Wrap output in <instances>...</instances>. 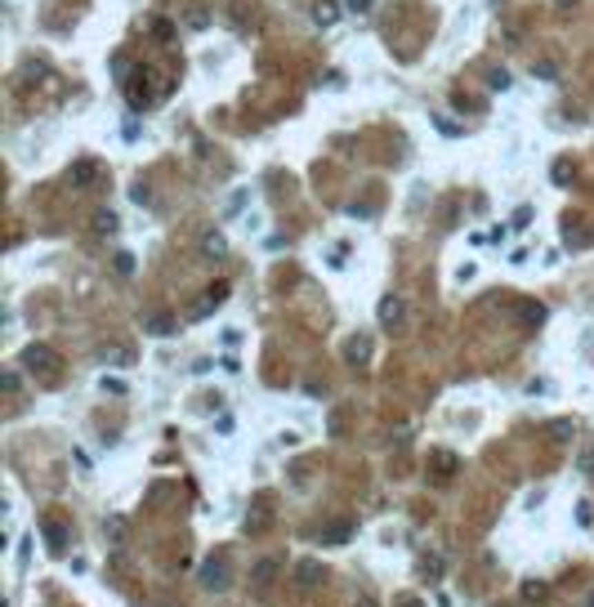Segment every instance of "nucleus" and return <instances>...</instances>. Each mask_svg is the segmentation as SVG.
<instances>
[{
    "label": "nucleus",
    "mask_w": 594,
    "mask_h": 607,
    "mask_svg": "<svg viewBox=\"0 0 594 607\" xmlns=\"http://www.w3.org/2000/svg\"><path fill=\"white\" fill-rule=\"evenodd\" d=\"M313 18L326 27V23H335V18H339V9L331 5V0H317V5H313Z\"/></svg>",
    "instance_id": "obj_8"
},
{
    "label": "nucleus",
    "mask_w": 594,
    "mask_h": 607,
    "mask_svg": "<svg viewBox=\"0 0 594 607\" xmlns=\"http://www.w3.org/2000/svg\"><path fill=\"white\" fill-rule=\"evenodd\" d=\"M273 572H277V563H273V558H268V563H259V572H255V585L264 590V585L273 581Z\"/></svg>",
    "instance_id": "obj_11"
},
{
    "label": "nucleus",
    "mask_w": 594,
    "mask_h": 607,
    "mask_svg": "<svg viewBox=\"0 0 594 607\" xmlns=\"http://www.w3.org/2000/svg\"><path fill=\"white\" fill-rule=\"evenodd\" d=\"M550 429H554V433H550V438H554V442H568V438H572V424H568V420H559V424H550Z\"/></svg>",
    "instance_id": "obj_12"
},
{
    "label": "nucleus",
    "mask_w": 594,
    "mask_h": 607,
    "mask_svg": "<svg viewBox=\"0 0 594 607\" xmlns=\"http://www.w3.org/2000/svg\"><path fill=\"white\" fill-rule=\"evenodd\" d=\"M94 175H99V166H94V161H77V166L68 170V179H72L77 188H90V183H94Z\"/></svg>",
    "instance_id": "obj_4"
},
{
    "label": "nucleus",
    "mask_w": 594,
    "mask_h": 607,
    "mask_svg": "<svg viewBox=\"0 0 594 607\" xmlns=\"http://www.w3.org/2000/svg\"><path fill=\"white\" fill-rule=\"evenodd\" d=\"M295 581H299V585H317V581H322V567H317V563H299Z\"/></svg>",
    "instance_id": "obj_7"
},
{
    "label": "nucleus",
    "mask_w": 594,
    "mask_h": 607,
    "mask_svg": "<svg viewBox=\"0 0 594 607\" xmlns=\"http://www.w3.org/2000/svg\"><path fill=\"white\" fill-rule=\"evenodd\" d=\"M581 469H586V473H594V451H586V455H581Z\"/></svg>",
    "instance_id": "obj_16"
},
{
    "label": "nucleus",
    "mask_w": 594,
    "mask_h": 607,
    "mask_svg": "<svg viewBox=\"0 0 594 607\" xmlns=\"http://www.w3.org/2000/svg\"><path fill=\"white\" fill-rule=\"evenodd\" d=\"M94 232H99V237L117 232V215H112V210H99V215H94Z\"/></svg>",
    "instance_id": "obj_6"
},
{
    "label": "nucleus",
    "mask_w": 594,
    "mask_h": 607,
    "mask_svg": "<svg viewBox=\"0 0 594 607\" xmlns=\"http://www.w3.org/2000/svg\"><path fill=\"white\" fill-rule=\"evenodd\" d=\"M45 536H50L54 554H63V523H59V518H45Z\"/></svg>",
    "instance_id": "obj_5"
},
{
    "label": "nucleus",
    "mask_w": 594,
    "mask_h": 607,
    "mask_svg": "<svg viewBox=\"0 0 594 607\" xmlns=\"http://www.w3.org/2000/svg\"><path fill=\"white\" fill-rule=\"evenodd\" d=\"M402 312H407V304H402L398 295H384V299H380V321H384V326H398Z\"/></svg>",
    "instance_id": "obj_2"
},
{
    "label": "nucleus",
    "mask_w": 594,
    "mask_h": 607,
    "mask_svg": "<svg viewBox=\"0 0 594 607\" xmlns=\"http://www.w3.org/2000/svg\"><path fill=\"white\" fill-rule=\"evenodd\" d=\"M201 250L210 255V259H219V255H224V237H219V232H210V237L201 241Z\"/></svg>",
    "instance_id": "obj_10"
},
{
    "label": "nucleus",
    "mask_w": 594,
    "mask_h": 607,
    "mask_svg": "<svg viewBox=\"0 0 594 607\" xmlns=\"http://www.w3.org/2000/svg\"><path fill=\"white\" fill-rule=\"evenodd\" d=\"M268 523H273V500L259 496V500H255V514L246 518V527H250V531H264Z\"/></svg>",
    "instance_id": "obj_3"
},
{
    "label": "nucleus",
    "mask_w": 594,
    "mask_h": 607,
    "mask_svg": "<svg viewBox=\"0 0 594 607\" xmlns=\"http://www.w3.org/2000/svg\"><path fill=\"white\" fill-rule=\"evenodd\" d=\"M152 32H157V41H170V36H175V27L161 18V23H152Z\"/></svg>",
    "instance_id": "obj_14"
},
{
    "label": "nucleus",
    "mask_w": 594,
    "mask_h": 607,
    "mask_svg": "<svg viewBox=\"0 0 594 607\" xmlns=\"http://www.w3.org/2000/svg\"><path fill=\"white\" fill-rule=\"evenodd\" d=\"M23 366L32 371L36 379H59V357H54V348H45V344H32L23 353Z\"/></svg>",
    "instance_id": "obj_1"
},
{
    "label": "nucleus",
    "mask_w": 594,
    "mask_h": 607,
    "mask_svg": "<svg viewBox=\"0 0 594 607\" xmlns=\"http://www.w3.org/2000/svg\"><path fill=\"white\" fill-rule=\"evenodd\" d=\"M433 460H438V473H451V469H456V455H447V451H438Z\"/></svg>",
    "instance_id": "obj_13"
},
{
    "label": "nucleus",
    "mask_w": 594,
    "mask_h": 607,
    "mask_svg": "<svg viewBox=\"0 0 594 607\" xmlns=\"http://www.w3.org/2000/svg\"><path fill=\"white\" fill-rule=\"evenodd\" d=\"M559 5H572V0H559Z\"/></svg>",
    "instance_id": "obj_19"
},
{
    "label": "nucleus",
    "mask_w": 594,
    "mask_h": 607,
    "mask_svg": "<svg viewBox=\"0 0 594 607\" xmlns=\"http://www.w3.org/2000/svg\"><path fill=\"white\" fill-rule=\"evenodd\" d=\"M398 607H424L420 599H398Z\"/></svg>",
    "instance_id": "obj_18"
},
{
    "label": "nucleus",
    "mask_w": 594,
    "mask_h": 607,
    "mask_svg": "<svg viewBox=\"0 0 594 607\" xmlns=\"http://www.w3.org/2000/svg\"><path fill=\"white\" fill-rule=\"evenodd\" d=\"M348 531H353V523H348V518H344V523H331V527H326V540H331V545H344Z\"/></svg>",
    "instance_id": "obj_9"
},
{
    "label": "nucleus",
    "mask_w": 594,
    "mask_h": 607,
    "mask_svg": "<svg viewBox=\"0 0 594 607\" xmlns=\"http://www.w3.org/2000/svg\"><path fill=\"white\" fill-rule=\"evenodd\" d=\"M348 9H353V14H366V0H348Z\"/></svg>",
    "instance_id": "obj_17"
},
{
    "label": "nucleus",
    "mask_w": 594,
    "mask_h": 607,
    "mask_svg": "<svg viewBox=\"0 0 594 607\" xmlns=\"http://www.w3.org/2000/svg\"><path fill=\"white\" fill-rule=\"evenodd\" d=\"M438 567H442L438 558H424V563H420V576H438Z\"/></svg>",
    "instance_id": "obj_15"
}]
</instances>
